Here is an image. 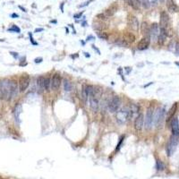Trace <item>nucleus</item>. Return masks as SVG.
I'll return each instance as SVG.
<instances>
[{"label": "nucleus", "mask_w": 179, "mask_h": 179, "mask_svg": "<svg viewBox=\"0 0 179 179\" xmlns=\"http://www.w3.org/2000/svg\"><path fill=\"white\" fill-rule=\"evenodd\" d=\"M81 15H82V12L81 13H79V14H77V15H74V18L76 19V18H80V17L81 16Z\"/></svg>", "instance_id": "40"}, {"label": "nucleus", "mask_w": 179, "mask_h": 179, "mask_svg": "<svg viewBox=\"0 0 179 179\" xmlns=\"http://www.w3.org/2000/svg\"><path fill=\"white\" fill-rule=\"evenodd\" d=\"M63 85H64V89H65V91H71L73 90V84H72V82L70 81H68V80H66V79L64 80Z\"/></svg>", "instance_id": "24"}, {"label": "nucleus", "mask_w": 179, "mask_h": 179, "mask_svg": "<svg viewBox=\"0 0 179 179\" xmlns=\"http://www.w3.org/2000/svg\"><path fill=\"white\" fill-rule=\"evenodd\" d=\"M43 31V29L42 28H39V29H36L35 30V33H38V32H42Z\"/></svg>", "instance_id": "41"}, {"label": "nucleus", "mask_w": 179, "mask_h": 179, "mask_svg": "<svg viewBox=\"0 0 179 179\" xmlns=\"http://www.w3.org/2000/svg\"><path fill=\"white\" fill-rule=\"evenodd\" d=\"M176 53L179 56V41L176 43Z\"/></svg>", "instance_id": "37"}, {"label": "nucleus", "mask_w": 179, "mask_h": 179, "mask_svg": "<svg viewBox=\"0 0 179 179\" xmlns=\"http://www.w3.org/2000/svg\"><path fill=\"white\" fill-rule=\"evenodd\" d=\"M18 93V85L15 81H10V99L14 98Z\"/></svg>", "instance_id": "16"}, {"label": "nucleus", "mask_w": 179, "mask_h": 179, "mask_svg": "<svg viewBox=\"0 0 179 179\" xmlns=\"http://www.w3.org/2000/svg\"><path fill=\"white\" fill-rule=\"evenodd\" d=\"M177 144H178V137L172 135L168 143H167V152L168 156H172L174 154V152L177 150Z\"/></svg>", "instance_id": "4"}, {"label": "nucleus", "mask_w": 179, "mask_h": 179, "mask_svg": "<svg viewBox=\"0 0 179 179\" xmlns=\"http://www.w3.org/2000/svg\"><path fill=\"white\" fill-rule=\"evenodd\" d=\"M40 62H42V58H41V57H40V58L39 57V58H36V59H35V63L38 64V63H40Z\"/></svg>", "instance_id": "39"}, {"label": "nucleus", "mask_w": 179, "mask_h": 179, "mask_svg": "<svg viewBox=\"0 0 179 179\" xmlns=\"http://www.w3.org/2000/svg\"><path fill=\"white\" fill-rule=\"evenodd\" d=\"M116 44L119 45V46H121V47H127V46H128V44H127L126 41H124L123 40H120L119 41H117Z\"/></svg>", "instance_id": "34"}, {"label": "nucleus", "mask_w": 179, "mask_h": 179, "mask_svg": "<svg viewBox=\"0 0 179 179\" xmlns=\"http://www.w3.org/2000/svg\"><path fill=\"white\" fill-rule=\"evenodd\" d=\"M44 81H45V77H43V76H40L39 78H38V80H37V85H38V88H39V90L40 91H43V90H45V88H44Z\"/></svg>", "instance_id": "21"}, {"label": "nucleus", "mask_w": 179, "mask_h": 179, "mask_svg": "<svg viewBox=\"0 0 179 179\" xmlns=\"http://www.w3.org/2000/svg\"><path fill=\"white\" fill-rule=\"evenodd\" d=\"M8 31H12V32H15V33H20V29L17 27L16 25H13L11 29H9Z\"/></svg>", "instance_id": "35"}, {"label": "nucleus", "mask_w": 179, "mask_h": 179, "mask_svg": "<svg viewBox=\"0 0 179 179\" xmlns=\"http://www.w3.org/2000/svg\"><path fill=\"white\" fill-rule=\"evenodd\" d=\"M115 118L118 124L120 125H124L127 122L128 118H129V110L126 108H123L119 110H117L116 114H115Z\"/></svg>", "instance_id": "2"}, {"label": "nucleus", "mask_w": 179, "mask_h": 179, "mask_svg": "<svg viewBox=\"0 0 179 179\" xmlns=\"http://www.w3.org/2000/svg\"><path fill=\"white\" fill-rule=\"evenodd\" d=\"M177 103H175L173 106H172V108H170V110H169V112H168V118L167 119H172L171 117L174 115V114L176 113V111H177Z\"/></svg>", "instance_id": "26"}, {"label": "nucleus", "mask_w": 179, "mask_h": 179, "mask_svg": "<svg viewBox=\"0 0 179 179\" xmlns=\"http://www.w3.org/2000/svg\"><path fill=\"white\" fill-rule=\"evenodd\" d=\"M0 97L5 100H10V81L5 80L0 82Z\"/></svg>", "instance_id": "1"}, {"label": "nucleus", "mask_w": 179, "mask_h": 179, "mask_svg": "<svg viewBox=\"0 0 179 179\" xmlns=\"http://www.w3.org/2000/svg\"><path fill=\"white\" fill-rule=\"evenodd\" d=\"M167 9L169 10V12H171V13H176L178 11V7L175 4L174 0H167Z\"/></svg>", "instance_id": "18"}, {"label": "nucleus", "mask_w": 179, "mask_h": 179, "mask_svg": "<svg viewBox=\"0 0 179 179\" xmlns=\"http://www.w3.org/2000/svg\"><path fill=\"white\" fill-rule=\"evenodd\" d=\"M147 1L150 4V5H156L158 4V1L159 0H147Z\"/></svg>", "instance_id": "36"}, {"label": "nucleus", "mask_w": 179, "mask_h": 179, "mask_svg": "<svg viewBox=\"0 0 179 179\" xmlns=\"http://www.w3.org/2000/svg\"><path fill=\"white\" fill-rule=\"evenodd\" d=\"M157 169L158 170H163L164 169V164L160 160H157Z\"/></svg>", "instance_id": "32"}, {"label": "nucleus", "mask_w": 179, "mask_h": 179, "mask_svg": "<svg viewBox=\"0 0 179 179\" xmlns=\"http://www.w3.org/2000/svg\"><path fill=\"white\" fill-rule=\"evenodd\" d=\"M160 33V27L159 26V24L157 23H153L150 26V30H149V37L150 40H157L158 37Z\"/></svg>", "instance_id": "7"}, {"label": "nucleus", "mask_w": 179, "mask_h": 179, "mask_svg": "<svg viewBox=\"0 0 179 179\" xmlns=\"http://www.w3.org/2000/svg\"><path fill=\"white\" fill-rule=\"evenodd\" d=\"M137 1H138L139 4H140L142 6H143L144 8H149V7H150V4L148 3L147 0H137Z\"/></svg>", "instance_id": "31"}, {"label": "nucleus", "mask_w": 179, "mask_h": 179, "mask_svg": "<svg viewBox=\"0 0 179 179\" xmlns=\"http://www.w3.org/2000/svg\"><path fill=\"white\" fill-rule=\"evenodd\" d=\"M164 117H165V108H159L155 112L154 119H153V123H155V126L157 127L161 126L163 120H164Z\"/></svg>", "instance_id": "5"}, {"label": "nucleus", "mask_w": 179, "mask_h": 179, "mask_svg": "<svg viewBox=\"0 0 179 179\" xmlns=\"http://www.w3.org/2000/svg\"><path fill=\"white\" fill-rule=\"evenodd\" d=\"M170 127H171V131H172V135L176 136V137H179V122L177 117H174L171 120Z\"/></svg>", "instance_id": "11"}, {"label": "nucleus", "mask_w": 179, "mask_h": 179, "mask_svg": "<svg viewBox=\"0 0 179 179\" xmlns=\"http://www.w3.org/2000/svg\"><path fill=\"white\" fill-rule=\"evenodd\" d=\"M92 0H90V1H88V2H86V3H84L83 5H79V7H83V6H86V5H88L91 2Z\"/></svg>", "instance_id": "38"}, {"label": "nucleus", "mask_w": 179, "mask_h": 179, "mask_svg": "<svg viewBox=\"0 0 179 179\" xmlns=\"http://www.w3.org/2000/svg\"><path fill=\"white\" fill-rule=\"evenodd\" d=\"M96 18H98V19L101 20V21H106V20L108 19V16L103 13V14H99V15H98L96 16Z\"/></svg>", "instance_id": "33"}, {"label": "nucleus", "mask_w": 179, "mask_h": 179, "mask_svg": "<svg viewBox=\"0 0 179 179\" xmlns=\"http://www.w3.org/2000/svg\"><path fill=\"white\" fill-rule=\"evenodd\" d=\"M12 17H18V15H15V14H14V15H12Z\"/></svg>", "instance_id": "42"}, {"label": "nucleus", "mask_w": 179, "mask_h": 179, "mask_svg": "<svg viewBox=\"0 0 179 179\" xmlns=\"http://www.w3.org/2000/svg\"><path fill=\"white\" fill-rule=\"evenodd\" d=\"M50 87H51V79L48 76L45 78V81H44V88L46 91H49Z\"/></svg>", "instance_id": "29"}, {"label": "nucleus", "mask_w": 179, "mask_h": 179, "mask_svg": "<svg viewBox=\"0 0 179 179\" xmlns=\"http://www.w3.org/2000/svg\"><path fill=\"white\" fill-rule=\"evenodd\" d=\"M20 113H21V106L20 105H17L15 108V111H14V114H15V120L18 121L19 119V115H20Z\"/></svg>", "instance_id": "30"}, {"label": "nucleus", "mask_w": 179, "mask_h": 179, "mask_svg": "<svg viewBox=\"0 0 179 179\" xmlns=\"http://www.w3.org/2000/svg\"><path fill=\"white\" fill-rule=\"evenodd\" d=\"M169 15H167V12L163 11L160 13V27L164 29H167L168 25H169Z\"/></svg>", "instance_id": "14"}, {"label": "nucleus", "mask_w": 179, "mask_h": 179, "mask_svg": "<svg viewBox=\"0 0 179 179\" xmlns=\"http://www.w3.org/2000/svg\"><path fill=\"white\" fill-rule=\"evenodd\" d=\"M153 119H154V108L152 107H150L147 110L146 116L144 119V126L147 130L150 129L153 125Z\"/></svg>", "instance_id": "3"}, {"label": "nucleus", "mask_w": 179, "mask_h": 179, "mask_svg": "<svg viewBox=\"0 0 179 179\" xmlns=\"http://www.w3.org/2000/svg\"><path fill=\"white\" fill-rule=\"evenodd\" d=\"M97 35H98V38L101 39V40H108V35L105 31H98Z\"/></svg>", "instance_id": "27"}, {"label": "nucleus", "mask_w": 179, "mask_h": 179, "mask_svg": "<svg viewBox=\"0 0 179 179\" xmlns=\"http://www.w3.org/2000/svg\"><path fill=\"white\" fill-rule=\"evenodd\" d=\"M115 11H116V6H115V5H112V6H110L108 9H107V10L105 11L104 14H105L108 17L112 16L115 13Z\"/></svg>", "instance_id": "25"}, {"label": "nucleus", "mask_w": 179, "mask_h": 179, "mask_svg": "<svg viewBox=\"0 0 179 179\" xmlns=\"http://www.w3.org/2000/svg\"><path fill=\"white\" fill-rule=\"evenodd\" d=\"M81 98H82V100L83 102L86 104L87 101H88V98H89V96H88V93H87V91H86V88H82V91H81Z\"/></svg>", "instance_id": "28"}, {"label": "nucleus", "mask_w": 179, "mask_h": 179, "mask_svg": "<svg viewBox=\"0 0 179 179\" xmlns=\"http://www.w3.org/2000/svg\"><path fill=\"white\" fill-rule=\"evenodd\" d=\"M62 79L59 74H54L51 79V89L53 91H57L61 85Z\"/></svg>", "instance_id": "10"}, {"label": "nucleus", "mask_w": 179, "mask_h": 179, "mask_svg": "<svg viewBox=\"0 0 179 179\" xmlns=\"http://www.w3.org/2000/svg\"><path fill=\"white\" fill-rule=\"evenodd\" d=\"M29 85H30V77H29L28 74H24L20 77V80H19V90H20V91L21 92L25 91L28 89Z\"/></svg>", "instance_id": "6"}, {"label": "nucleus", "mask_w": 179, "mask_h": 179, "mask_svg": "<svg viewBox=\"0 0 179 179\" xmlns=\"http://www.w3.org/2000/svg\"><path fill=\"white\" fill-rule=\"evenodd\" d=\"M139 107L135 104H132L130 106V108H128L129 110V117H132V116H134L135 115H139Z\"/></svg>", "instance_id": "19"}, {"label": "nucleus", "mask_w": 179, "mask_h": 179, "mask_svg": "<svg viewBox=\"0 0 179 179\" xmlns=\"http://www.w3.org/2000/svg\"><path fill=\"white\" fill-rule=\"evenodd\" d=\"M123 40L127 44H131L135 41V36L131 33H125L123 35Z\"/></svg>", "instance_id": "17"}, {"label": "nucleus", "mask_w": 179, "mask_h": 179, "mask_svg": "<svg viewBox=\"0 0 179 179\" xmlns=\"http://www.w3.org/2000/svg\"><path fill=\"white\" fill-rule=\"evenodd\" d=\"M160 2H164L165 0H160Z\"/></svg>", "instance_id": "43"}, {"label": "nucleus", "mask_w": 179, "mask_h": 179, "mask_svg": "<svg viewBox=\"0 0 179 179\" xmlns=\"http://www.w3.org/2000/svg\"><path fill=\"white\" fill-rule=\"evenodd\" d=\"M121 103V99L118 96H114L111 98V100L108 102V110L110 113H115V111L118 110L119 106Z\"/></svg>", "instance_id": "8"}, {"label": "nucleus", "mask_w": 179, "mask_h": 179, "mask_svg": "<svg viewBox=\"0 0 179 179\" xmlns=\"http://www.w3.org/2000/svg\"><path fill=\"white\" fill-rule=\"evenodd\" d=\"M150 39L149 36H145L143 37L139 42H138V45H137V49L139 50H145L149 48L150 46Z\"/></svg>", "instance_id": "13"}, {"label": "nucleus", "mask_w": 179, "mask_h": 179, "mask_svg": "<svg viewBox=\"0 0 179 179\" xmlns=\"http://www.w3.org/2000/svg\"><path fill=\"white\" fill-rule=\"evenodd\" d=\"M89 100H90V107H91V108L94 112H97L98 109V98H96L93 95H91V96H89Z\"/></svg>", "instance_id": "15"}, {"label": "nucleus", "mask_w": 179, "mask_h": 179, "mask_svg": "<svg viewBox=\"0 0 179 179\" xmlns=\"http://www.w3.org/2000/svg\"><path fill=\"white\" fill-rule=\"evenodd\" d=\"M127 5H129L130 6H132L133 9L135 10H139L140 9V6L141 5L139 4V2L137 0H124Z\"/></svg>", "instance_id": "20"}, {"label": "nucleus", "mask_w": 179, "mask_h": 179, "mask_svg": "<svg viewBox=\"0 0 179 179\" xmlns=\"http://www.w3.org/2000/svg\"><path fill=\"white\" fill-rule=\"evenodd\" d=\"M143 125H144V117H143V115L141 113V114H139L135 117L134 127H135L136 131L140 132V131L143 129Z\"/></svg>", "instance_id": "12"}, {"label": "nucleus", "mask_w": 179, "mask_h": 179, "mask_svg": "<svg viewBox=\"0 0 179 179\" xmlns=\"http://www.w3.org/2000/svg\"><path fill=\"white\" fill-rule=\"evenodd\" d=\"M127 23H128V26L132 31L138 32L140 24H139V21L136 18V16H134L133 15H129L127 17Z\"/></svg>", "instance_id": "9"}, {"label": "nucleus", "mask_w": 179, "mask_h": 179, "mask_svg": "<svg viewBox=\"0 0 179 179\" xmlns=\"http://www.w3.org/2000/svg\"><path fill=\"white\" fill-rule=\"evenodd\" d=\"M149 30H150V27L148 26V23L146 22H143L141 25V31H142V33L144 35V36H149Z\"/></svg>", "instance_id": "22"}, {"label": "nucleus", "mask_w": 179, "mask_h": 179, "mask_svg": "<svg viewBox=\"0 0 179 179\" xmlns=\"http://www.w3.org/2000/svg\"><path fill=\"white\" fill-rule=\"evenodd\" d=\"M93 28L98 32V31H104L105 28H107V26H105V24L102 23V22H93Z\"/></svg>", "instance_id": "23"}]
</instances>
